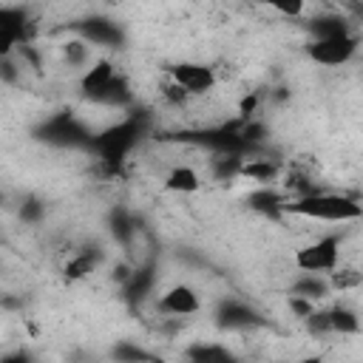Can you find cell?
Segmentation results:
<instances>
[{
    "instance_id": "1",
    "label": "cell",
    "mask_w": 363,
    "mask_h": 363,
    "mask_svg": "<svg viewBox=\"0 0 363 363\" xmlns=\"http://www.w3.org/2000/svg\"><path fill=\"white\" fill-rule=\"evenodd\" d=\"M281 210L289 216H298L306 221H323V224H346L363 216V207L354 196L332 193V190H312V193L295 196L284 201Z\"/></svg>"
},
{
    "instance_id": "2",
    "label": "cell",
    "mask_w": 363,
    "mask_h": 363,
    "mask_svg": "<svg viewBox=\"0 0 363 363\" xmlns=\"http://www.w3.org/2000/svg\"><path fill=\"white\" fill-rule=\"evenodd\" d=\"M340 267V235L326 233L295 252V269L309 275H332Z\"/></svg>"
},
{
    "instance_id": "3",
    "label": "cell",
    "mask_w": 363,
    "mask_h": 363,
    "mask_svg": "<svg viewBox=\"0 0 363 363\" xmlns=\"http://www.w3.org/2000/svg\"><path fill=\"white\" fill-rule=\"evenodd\" d=\"M167 77H170V82L179 85L187 96H204V94H210V91L216 88V82H218V77H216V71H213L210 65L193 62V60H182V62L170 65V68H167Z\"/></svg>"
},
{
    "instance_id": "4",
    "label": "cell",
    "mask_w": 363,
    "mask_h": 363,
    "mask_svg": "<svg viewBox=\"0 0 363 363\" xmlns=\"http://www.w3.org/2000/svg\"><path fill=\"white\" fill-rule=\"evenodd\" d=\"M354 54H357V37L354 34L332 37V40H309L306 43V57L312 62H318V65H326V68L346 65Z\"/></svg>"
},
{
    "instance_id": "5",
    "label": "cell",
    "mask_w": 363,
    "mask_h": 363,
    "mask_svg": "<svg viewBox=\"0 0 363 363\" xmlns=\"http://www.w3.org/2000/svg\"><path fill=\"white\" fill-rule=\"evenodd\" d=\"M159 309L164 315H173V318H190V315H196L201 309V298L190 284H173V286H167L162 292Z\"/></svg>"
},
{
    "instance_id": "6",
    "label": "cell",
    "mask_w": 363,
    "mask_h": 363,
    "mask_svg": "<svg viewBox=\"0 0 363 363\" xmlns=\"http://www.w3.org/2000/svg\"><path fill=\"white\" fill-rule=\"evenodd\" d=\"M162 187L167 193H176V196H193L201 190V176L193 164H173L164 179H162Z\"/></svg>"
},
{
    "instance_id": "7",
    "label": "cell",
    "mask_w": 363,
    "mask_h": 363,
    "mask_svg": "<svg viewBox=\"0 0 363 363\" xmlns=\"http://www.w3.org/2000/svg\"><path fill=\"white\" fill-rule=\"evenodd\" d=\"M332 295V284L326 275H309V272H301L292 284V298H303L309 303H318V301H326Z\"/></svg>"
},
{
    "instance_id": "8",
    "label": "cell",
    "mask_w": 363,
    "mask_h": 363,
    "mask_svg": "<svg viewBox=\"0 0 363 363\" xmlns=\"http://www.w3.org/2000/svg\"><path fill=\"white\" fill-rule=\"evenodd\" d=\"M238 179H250L261 187H272L281 179V167L272 159H244L241 170H238Z\"/></svg>"
},
{
    "instance_id": "9",
    "label": "cell",
    "mask_w": 363,
    "mask_h": 363,
    "mask_svg": "<svg viewBox=\"0 0 363 363\" xmlns=\"http://www.w3.org/2000/svg\"><path fill=\"white\" fill-rule=\"evenodd\" d=\"M326 326L335 335H357L360 332V318H357V312H352L346 306H337V309L326 312Z\"/></svg>"
},
{
    "instance_id": "10",
    "label": "cell",
    "mask_w": 363,
    "mask_h": 363,
    "mask_svg": "<svg viewBox=\"0 0 363 363\" xmlns=\"http://www.w3.org/2000/svg\"><path fill=\"white\" fill-rule=\"evenodd\" d=\"M309 31H312V40H332V37H346L352 34L346 20L343 17H335V14H326V17H318L309 23Z\"/></svg>"
},
{
    "instance_id": "11",
    "label": "cell",
    "mask_w": 363,
    "mask_h": 363,
    "mask_svg": "<svg viewBox=\"0 0 363 363\" xmlns=\"http://www.w3.org/2000/svg\"><path fill=\"white\" fill-rule=\"evenodd\" d=\"M62 54H65L68 65H85L88 62V43L85 40H71V43H65Z\"/></svg>"
},
{
    "instance_id": "12",
    "label": "cell",
    "mask_w": 363,
    "mask_h": 363,
    "mask_svg": "<svg viewBox=\"0 0 363 363\" xmlns=\"http://www.w3.org/2000/svg\"><path fill=\"white\" fill-rule=\"evenodd\" d=\"M91 269H94V258H91V255H79V258L68 261V267H65V272H68L71 278H82V275H88Z\"/></svg>"
},
{
    "instance_id": "13",
    "label": "cell",
    "mask_w": 363,
    "mask_h": 363,
    "mask_svg": "<svg viewBox=\"0 0 363 363\" xmlns=\"http://www.w3.org/2000/svg\"><path fill=\"white\" fill-rule=\"evenodd\" d=\"M14 51H17V43H14L9 34H3V31H0V60L14 57Z\"/></svg>"
},
{
    "instance_id": "14",
    "label": "cell",
    "mask_w": 363,
    "mask_h": 363,
    "mask_svg": "<svg viewBox=\"0 0 363 363\" xmlns=\"http://www.w3.org/2000/svg\"><path fill=\"white\" fill-rule=\"evenodd\" d=\"M278 14H286V17H298L303 11V3H295V6H272Z\"/></svg>"
},
{
    "instance_id": "15",
    "label": "cell",
    "mask_w": 363,
    "mask_h": 363,
    "mask_svg": "<svg viewBox=\"0 0 363 363\" xmlns=\"http://www.w3.org/2000/svg\"><path fill=\"white\" fill-rule=\"evenodd\" d=\"M289 363H323V357L320 354H303V357H295Z\"/></svg>"
},
{
    "instance_id": "16",
    "label": "cell",
    "mask_w": 363,
    "mask_h": 363,
    "mask_svg": "<svg viewBox=\"0 0 363 363\" xmlns=\"http://www.w3.org/2000/svg\"><path fill=\"white\" fill-rule=\"evenodd\" d=\"M3 363H26V360H3Z\"/></svg>"
},
{
    "instance_id": "17",
    "label": "cell",
    "mask_w": 363,
    "mask_h": 363,
    "mask_svg": "<svg viewBox=\"0 0 363 363\" xmlns=\"http://www.w3.org/2000/svg\"><path fill=\"white\" fill-rule=\"evenodd\" d=\"M0 207H3V196H0Z\"/></svg>"
}]
</instances>
